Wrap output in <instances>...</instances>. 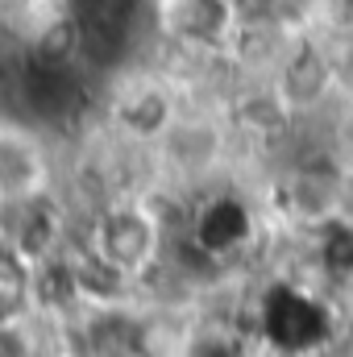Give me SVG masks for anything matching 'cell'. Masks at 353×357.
Returning a JSON list of instances; mask_svg holds the SVG:
<instances>
[{
  "label": "cell",
  "mask_w": 353,
  "mask_h": 357,
  "mask_svg": "<svg viewBox=\"0 0 353 357\" xmlns=\"http://www.w3.org/2000/svg\"><path fill=\"white\" fill-rule=\"evenodd\" d=\"M163 146H167V158L179 162L183 171H204V167H212V158L220 154V129L216 125H208V121H200V116H175L167 129H163V137H158Z\"/></svg>",
  "instance_id": "3957f363"
},
{
  "label": "cell",
  "mask_w": 353,
  "mask_h": 357,
  "mask_svg": "<svg viewBox=\"0 0 353 357\" xmlns=\"http://www.w3.org/2000/svg\"><path fill=\"white\" fill-rule=\"evenodd\" d=\"M200 245L204 250H212V254H220V250H229V245H237L246 233H250V216H246V208L241 204H233V199H216L204 216H200Z\"/></svg>",
  "instance_id": "277c9868"
},
{
  "label": "cell",
  "mask_w": 353,
  "mask_h": 357,
  "mask_svg": "<svg viewBox=\"0 0 353 357\" xmlns=\"http://www.w3.org/2000/svg\"><path fill=\"white\" fill-rule=\"evenodd\" d=\"M91 254L112 274H142L158 254V225L142 208H112L91 229Z\"/></svg>",
  "instance_id": "6da1fadb"
},
{
  "label": "cell",
  "mask_w": 353,
  "mask_h": 357,
  "mask_svg": "<svg viewBox=\"0 0 353 357\" xmlns=\"http://www.w3.org/2000/svg\"><path fill=\"white\" fill-rule=\"evenodd\" d=\"M187 357H241V349H237L233 341H216V337H212V341H200Z\"/></svg>",
  "instance_id": "5b68a950"
},
{
  "label": "cell",
  "mask_w": 353,
  "mask_h": 357,
  "mask_svg": "<svg viewBox=\"0 0 353 357\" xmlns=\"http://www.w3.org/2000/svg\"><path fill=\"white\" fill-rule=\"evenodd\" d=\"M266 337L274 345L299 354L329 337V316L316 299H308L299 291H274V299H266Z\"/></svg>",
  "instance_id": "7a4b0ae2"
}]
</instances>
